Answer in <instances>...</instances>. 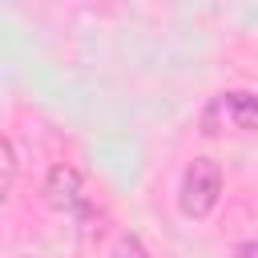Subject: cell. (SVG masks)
<instances>
[{
	"instance_id": "6",
	"label": "cell",
	"mask_w": 258,
	"mask_h": 258,
	"mask_svg": "<svg viewBox=\"0 0 258 258\" xmlns=\"http://www.w3.org/2000/svg\"><path fill=\"white\" fill-rule=\"evenodd\" d=\"M234 254H238V258H258V242H242Z\"/></svg>"
},
{
	"instance_id": "4",
	"label": "cell",
	"mask_w": 258,
	"mask_h": 258,
	"mask_svg": "<svg viewBox=\"0 0 258 258\" xmlns=\"http://www.w3.org/2000/svg\"><path fill=\"white\" fill-rule=\"evenodd\" d=\"M0 157H4V161H0V165H4L0 194L8 198V194H12V185H16V173H20V157H16V141H12V137H4V141H0Z\"/></svg>"
},
{
	"instance_id": "1",
	"label": "cell",
	"mask_w": 258,
	"mask_h": 258,
	"mask_svg": "<svg viewBox=\"0 0 258 258\" xmlns=\"http://www.w3.org/2000/svg\"><path fill=\"white\" fill-rule=\"evenodd\" d=\"M222 202V165L214 157H194L181 173V185H177V206L185 218L202 222L218 210Z\"/></svg>"
},
{
	"instance_id": "3",
	"label": "cell",
	"mask_w": 258,
	"mask_h": 258,
	"mask_svg": "<svg viewBox=\"0 0 258 258\" xmlns=\"http://www.w3.org/2000/svg\"><path fill=\"white\" fill-rule=\"evenodd\" d=\"M44 202L52 210H60V214H85L89 210V194H85L81 169L69 165V161L48 165V173H44Z\"/></svg>"
},
{
	"instance_id": "2",
	"label": "cell",
	"mask_w": 258,
	"mask_h": 258,
	"mask_svg": "<svg viewBox=\"0 0 258 258\" xmlns=\"http://www.w3.org/2000/svg\"><path fill=\"white\" fill-rule=\"evenodd\" d=\"M202 133H258V93L226 89L202 109Z\"/></svg>"
},
{
	"instance_id": "5",
	"label": "cell",
	"mask_w": 258,
	"mask_h": 258,
	"mask_svg": "<svg viewBox=\"0 0 258 258\" xmlns=\"http://www.w3.org/2000/svg\"><path fill=\"white\" fill-rule=\"evenodd\" d=\"M109 258H149V250H145V242H141L137 234H121V238L113 242Z\"/></svg>"
}]
</instances>
